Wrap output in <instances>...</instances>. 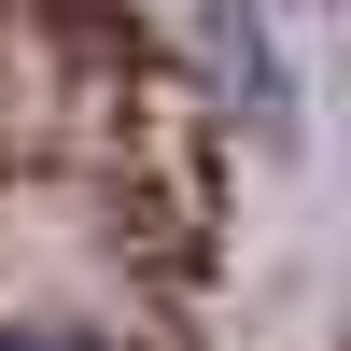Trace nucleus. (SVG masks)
I'll use <instances>...</instances> for the list:
<instances>
[{"instance_id": "f03ea898", "label": "nucleus", "mask_w": 351, "mask_h": 351, "mask_svg": "<svg viewBox=\"0 0 351 351\" xmlns=\"http://www.w3.org/2000/svg\"><path fill=\"white\" fill-rule=\"evenodd\" d=\"M0 351H99V337H71V324H14Z\"/></svg>"}, {"instance_id": "f257e3e1", "label": "nucleus", "mask_w": 351, "mask_h": 351, "mask_svg": "<svg viewBox=\"0 0 351 351\" xmlns=\"http://www.w3.org/2000/svg\"><path fill=\"white\" fill-rule=\"evenodd\" d=\"M197 56H211V84L253 112V141H295V71H281V43H267L253 0H211V14H197Z\"/></svg>"}]
</instances>
